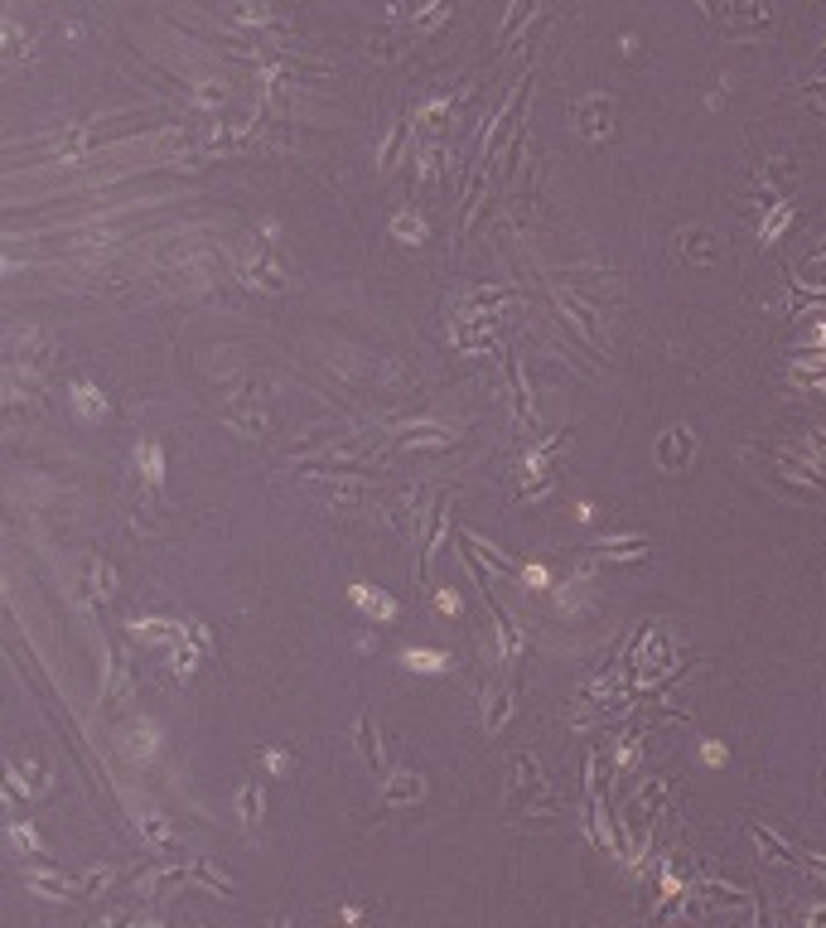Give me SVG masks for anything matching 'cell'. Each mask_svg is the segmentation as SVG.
Wrapping results in <instances>:
<instances>
[{
  "label": "cell",
  "mask_w": 826,
  "mask_h": 928,
  "mask_svg": "<svg viewBox=\"0 0 826 928\" xmlns=\"http://www.w3.org/2000/svg\"><path fill=\"white\" fill-rule=\"evenodd\" d=\"M140 464H146V479H150V484H160V450L140 445Z\"/></svg>",
  "instance_id": "obj_1"
},
{
  "label": "cell",
  "mask_w": 826,
  "mask_h": 928,
  "mask_svg": "<svg viewBox=\"0 0 826 928\" xmlns=\"http://www.w3.org/2000/svg\"><path fill=\"white\" fill-rule=\"evenodd\" d=\"M416 668H440V653H411Z\"/></svg>",
  "instance_id": "obj_2"
}]
</instances>
